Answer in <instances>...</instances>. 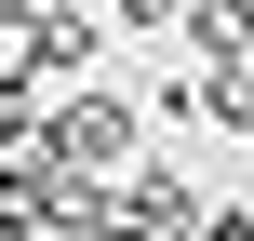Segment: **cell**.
<instances>
[{
	"label": "cell",
	"mask_w": 254,
	"mask_h": 241,
	"mask_svg": "<svg viewBox=\"0 0 254 241\" xmlns=\"http://www.w3.org/2000/svg\"><path fill=\"white\" fill-rule=\"evenodd\" d=\"M54 161H67V174H134V161H147V94L67 80V94H54Z\"/></svg>",
	"instance_id": "cell-1"
},
{
	"label": "cell",
	"mask_w": 254,
	"mask_h": 241,
	"mask_svg": "<svg viewBox=\"0 0 254 241\" xmlns=\"http://www.w3.org/2000/svg\"><path fill=\"white\" fill-rule=\"evenodd\" d=\"M107 40H121V13H94V0H40L27 13V67L67 94V80H107Z\"/></svg>",
	"instance_id": "cell-2"
},
{
	"label": "cell",
	"mask_w": 254,
	"mask_h": 241,
	"mask_svg": "<svg viewBox=\"0 0 254 241\" xmlns=\"http://www.w3.org/2000/svg\"><path fill=\"white\" fill-rule=\"evenodd\" d=\"M121 215H134V228H161V241H201L214 201H201V174H188V161H134V174H121Z\"/></svg>",
	"instance_id": "cell-3"
},
{
	"label": "cell",
	"mask_w": 254,
	"mask_h": 241,
	"mask_svg": "<svg viewBox=\"0 0 254 241\" xmlns=\"http://www.w3.org/2000/svg\"><path fill=\"white\" fill-rule=\"evenodd\" d=\"M188 67H201V54H188ZM201 121L254 134V54H214V67H201Z\"/></svg>",
	"instance_id": "cell-4"
},
{
	"label": "cell",
	"mask_w": 254,
	"mask_h": 241,
	"mask_svg": "<svg viewBox=\"0 0 254 241\" xmlns=\"http://www.w3.org/2000/svg\"><path fill=\"white\" fill-rule=\"evenodd\" d=\"M107 13H121L134 40H188V13H201V0H107Z\"/></svg>",
	"instance_id": "cell-5"
},
{
	"label": "cell",
	"mask_w": 254,
	"mask_h": 241,
	"mask_svg": "<svg viewBox=\"0 0 254 241\" xmlns=\"http://www.w3.org/2000/svg\"><path fill=\"white\" fill-rule=\"evenodd\" d=\"M27 13H40V0H0V94H13V80H40V67H27Z\"/></svg>",
	"instance_id": "cell-6"
},
{
	"label": "cell",
	"mask_w": 254,
	"mask_h": 241,
	"mask_svg": "<svg viewBox=\"0 0 254 241\" xmlns=\"http://www.w3.org/2000/svg\"><path fill=\"white\" fill-rule=\"evenodd\" d=\"M201 241H254V201H241V215H201Z\"/></svg>",
	"instance_id": "cell-7"
}]
</instances>
